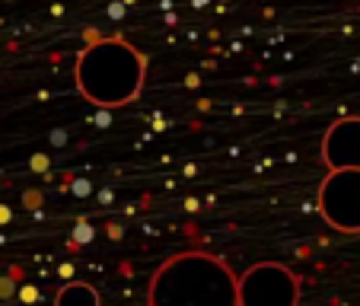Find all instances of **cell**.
I'll use <instances>...</instances> for the list:
<instances>
[{
	"label": "cell",
	"mask_w": 360,
	"mask_h": 306,
	"mask_svg": "<svg viewBox=\"0 0 360 306\" xmlns=\"http://www.w3.org/2000/svg\"><path fill=\"white\" fill-rule=\"evenodd\" d=\"M328 170H360V118H341L322 137Z\"/></svg>",
	"instance_id": "5"
},
{
	"label": "cell",
	"mask_w": 360,
	"mask_h": 306,
	"mask_svg": "<svg viewBox=\"0 0 360 306\" xmlns=\"http://www.w3.org/2000/svg\"><path fill=\"white\" fill-rule=\"evenodd\" d=\"M55 306H102L99 303V291L93 284H83V281H70L58 291Z\"/></svg>",
	"instance_id": "6"
},
{
	"label": "cell",
	"mask_w": 360,
	"mask_h": 306,
	"mask_svg": "<svg viewBox=\"0 0 360 306\" xmlns=\"http://www.w3.org/2000/svg\"><path fill=\"white\" fill-rule=\"evenodd\" d=\"M239 306H297L300 278L281 262H259L245 274H236Z\"/></svg>",
	"instance_id": "3"
},
{
	"label": "cell",
	"mask_w": 360,
	"mask_h": 306,
	"mask_svg": "<svg viewBox=\"0 0 360 306\" xmlns=\"http://www.w3.org/2000/svg\"><path fill=\"white\" fill-rule=\"evenodd\" d=\"M319 211L338 233H360V170H328L319 185Z\"/></svg>",
	"instance_id": "4"
},
{
	"label": "cell",
	"mask_w": 360,
	"mask_h": 306,
	"mask_svg": "<svg viewBox=\"0 0 360 306\" xmlns=\"http://www.w3.org/2000/svg\"><path fill=\"white\" fill-rule=\"evenodd\" d=\"M147 58L124 39H99L77 58V89L96 109H122L143 89Z\"/></svg>",
	"instance_id": "2"
},
{
	"label": "cell",
	"mask_w": 360,
	"mask_h": 306,
	"mask_svg": "<svg viewBox=\"0 0 360 306\" xmlns=\"http://www.w3.org/2000/svg\"><path fill=\"white\" fill-rule=\"evenodd\" d=\"M147 306H239L236 274L220 255L179 252L153 272Z\"/></svg>",
	"instance_id": "1"
}]
</instances>
